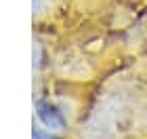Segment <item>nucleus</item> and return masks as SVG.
Returning <instances> with one entry per match:
<instances>
[{"mask_svg":"<svg viewBox=\"0 0 147 139\" xmlns=\"http://www.w3.org/2000/svg\"><path fill=\"white\" fill-rule=\"evenodd\" d=\"M36 114L38 120L51 131H63L65 129V116L63 112L57 108L55 103H51L49 99H38L36 101Z\"/></svg>","mask_w":147,"mask_h":139,"instance_id":"f257e3e1","label":"nucleus"},{"mask_svg":"<svg viewBox=\"0 0 147 139\" xmlns=\"http://www.w3.org/2000/svg\"><path fill=\"white\" fill-rule=\"evenodd\" d=\"M32 139H57V137H53L51 133H44L42 129H34V133H32Z\"/></svg>","mask_w":147,"mask_h":139,"instance_id":"f03ea898","label":"nucleus"},{"mask_svg":"<svg viewBox=\"0 0 147 139\" xmlns=\"http://www.w3.org/2000/svg\"><path fill=\"white\" fill-rule=\"evenodd\" d=\"M32 4H34V11H38L40 6L44 4V0H32Z\"/></svg>","mask_w":147,"mask_h":139,"instance_id":"7ed1b4c3","label":"nucleus"}]
</instances>
